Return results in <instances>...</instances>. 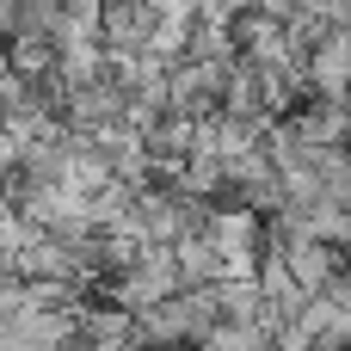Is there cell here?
<instances>
[{
	"instance_id": "6da1fadb",
	"label": "cell",
	"mask_w": 351,
	"mask_h": 351,
	"mask_svg": "<svg viewBox=\"0 0 351 351\" xmlns=\"http://www.w3.org/2000/svg\"><path fill=\"white\" fill-rule=\"evenodd\" d=\"M154 6L148 0H105L99 6V43L105 49H148V37H154Z\"/></svg>"
},
{
	"instance_id": "7a4b0ae2",
	"label": "cell",
	"mask_w": 351,
	"mask_h": 351,
	"mask_svg": "<svg viewBox=\"0 0 351 351\" xmlns=\"http://www.w3.org/2000/svg\"><path fill=\"white\" fill-rule=\"evenodd\" d=\"M197 351H278V346H271V327L265 321H216L197 339Z\"/></svg>"
},
{
	"instance_id": "3957f363",
	"label": "cell",
	"mask_w": 351,
	"mask_h": 351,
	"mask_svg": "<svg viewBox=\"0 0 351 351\" xmlns=\"http://www.w3.org/2000/svg\"><path fill=\"white\" fill-rule=\"evenodd\" d=\"M160 19H197V0H148Z\"/></svg>"
},
{
	"instance_id": "277c9868",
	"label": "cell",
	"mask_w": 351,
	"mask_h": 351,
	"mask_svg": "<svg viewBox=\"0 0 351 351\" xmlns=\"http://www.w3.org/2000/svg\"><path fill=\"white\" fill-rule=\"evenodd\" d=\"M62 351H111V346H99V339H80V333H68V346Z\"/></svg>"
}]
</instances>
